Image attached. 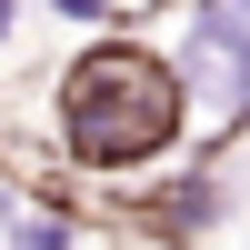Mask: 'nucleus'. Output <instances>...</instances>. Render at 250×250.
Listing matches in <instances>:
<instances>
[{"mask_svg":"<svg viewBox=\"0 0 250 250\" xmlns=\"http://www.w3.org/2000/svg\"><path fill=\"white\" fill-rule=\"evenodd\" d=\"M200 60H220V90L240 110L250 100V0H210L200 10Z\"/></svg>","mask_w":250,"mask_h":250,"instance_id":"f03ea898","label":"nucleus"},{"mask_svg":"<svg viewBox=\"0 0 250 250\" xmlns=\"http://www.w3.org/2000/svg\"><path fill=\"white\" fill-rule=\"evenodd\" d=\"M60 130H70V150L90 160V170H130V160H150L160 140L180 130V90L170 70H160L150 50H90L70 70V90H60Z\"/></svg>","mask_w":250,"mask_h":250,"instance_id":"f257e3e1","label":"nucleus"}]
</instances>
